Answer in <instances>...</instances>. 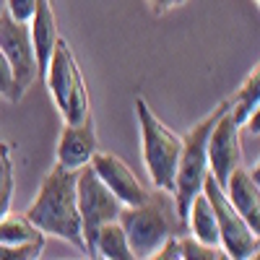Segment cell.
<instances>
[{
    "instance_id": "cell-4",
    "label": "cell",
    "mask_w": 260,
    "mask_h": 260,
    "mask_svg": "<svg viewBox=\"0 0 260 260\" xmlns=\"http://www.w3.org/2000/svg\"><path fill=\"white\" fill-rule=\"evenodd\" d=\"M45 86L52 94V102L57 107V112L62 122H83L91 117L89 110V94H86V83L78 68V60L73 55V47L68 45V39H57L52 57L47 62L45 73Z\"/></svg>"
},
{
    "instance_id": "cell-24",
    "label": "cell",
    "mask_w": 260,
    "mask_h": 260,
    "mask_svg": "<svg viewBox=\"0 0 260 260\" xmlns=\"http://www.w3.org/2000/svg\"><path fill=\"white\" fill-rule=\"evenodd\" d=\"M0 159H3V146H0Z\"/></svg>"
},
{
    "instance_id": "cell-18",
    "label": "cell",
    "mask_w": 260,
    "mask_h": 260,
    "mask_svg": "<svg viewBox=\"0 0 260 260\" xmlns=\"http://www.w3.org/2000/svg\"><path fill=\"white\" fill-rule=\"evenodd\" d=\"M0 96H6L8 102H18L21 96H24V89L18 86L16 76H13V68L8 57L3 55V50H0Z\"/></svg>"
},
{
    "instance_id": "cell-17",
    "label": "cell",
    "mask_w": 260,
    "mask_h": 260,
    "mask_svg": "<svg viewBox=\"0 0 260 260\" xmlns=\"http://www.w3.org/2000/svg\"><path fill=\"white\" fill-rule=\"evenodd\" d=\"M221 257H226L221 247L203 245L187 232L180 234V260H221Z\"/></svg>"
},
{
    "instance_id": "cell-20",
    "label": "cell",
    "mask_w": 260,
    "mask_h": 260,
    "mask_svg": "<svg viewBox=\"0 0 260 260\" xmlns=\"http://www.w3.org/2000/svg\"><path fill=\"white\" fill-rule=\"evenodd\" d=\"M34 8H37V0H8L6 13H8L13 21H24V24H29Z\"/></svg>"
},
{
    "instance_id": "cell-11",
    "label": "cell",
    "mask_w": 260,
    "mask_h": 260,
    "mask_svg": "<svg viewBox=\"0 0 260 260\" xmlns=\"http://www.w3.org/2000/svg\"><path fill=\"white\" fill-rule=\"evenodd\" d=\"M99 151L96 133L91 117L83 122H62L60 138H57V161L65 169H81L91 161V156Z\"/></svg>"
},
{
    "instance_id": "cell-14",
    "label": "cell",
    "mask_w": 260,
    "mask_h": 260,
    "mask_svg": "<svg viewBox=\"0 0 260 260\" xmlns=\"http://www.w3.org/2000/svg\"><path fill=\"white\" fill-rule=\"evenodd\" d=\"M91 257H107V260H130L133 257V250H130L125 229L117 219L107 221L96 229L94 245H91Z\"/></svg>"
},
{
    "instance_id": "cell-1",
    "label": "cell",
    "mask_w": 260,
    "mask_h": 260,
    "mask_svg": "<svg viewBox=\"0 0 260 260\" xmlns=\"http://www.w3.org/2000/svg\"><path fill=\"white\" fill-rule=\"evenodd\" d=\"M26 216L42 234H52L57 240L71 242L86 255L81 216L76 203V169L55 164L47 172V177L42 180L39 192L31 201Z\"/></svg>"
},
{
    "instance_id": "cell-15",
    "label": "cell",
    "mask_w": 260,
    "mask_h": 260,
    "mask_svg": "<svg viewBox=\"0 0 260 260\" xmlns=\"http://www.w3.org/2000/svg\"><path fill=\"white\" fill-rule=\"evenodd\" d=\"M257 107H260V68L255 65V68L247 73L245 83L237 89V94L229 99V112L234 117V122L245 127L247 117L252 112H257Z\"/></svg>"
},
{
    "instance_id": "cell-13",
    "label": "cell",
    "mask_w": 260,
    "mask_h": 260,
    "mask_svg": "<svg viewBox=\"0 0 260 260\" xmlns=\"http://www.w3.org/2000/svg\"><path fill=\"white\" fill-rule=\"evenodd\" d=\"M29 34H31V45H34V57H37V76L45 78L55 42L60 39L52 0H37V8L29 18Z\"/></svg>"
},
{
    "instance_id": "cell-19",
    "label": "cell",
    "mask_w": 260,
    "mask_h": 260,
    "mask_svg": "<svg viewBox=\"0 0 260 260\" xmlns=\"http://www.w3.org/2000/svg\"><path fill=\"white\" fill-rule=\"evenodd\" d=\"M42 250H45V242H26V245L0 242V260H37Z\"/></svg>"
},
{
    "instance_id": "cell-12",
    "label": "cell",
    "mask_w": 260,
    "mask_h": 260,
    "mask_svg": "<svg viewBox=\"0 0 260 260\" xmlns=\"http://www.w3.org/2000/svg\"><path fill=\"white\" fill-rule=\"evenodd\" d=\"M257 172L260 167L255 164L252 169H245L242 164L232 169V175L224 182V192L229 203L242 213V219L260 232V187H257Z\"/></svg>"
},
{
    "instance_id": "cell-23",
    "label": "cell",
    "mask_w": 260,
    "mask_h": 260,
    "mask_svg": "<svg viewBox=\"0 0 260 260\" xmlns=\"http://www.w3.org/2000/svg\"><path fill=\"white\" fill-rule=\"evenodd\" d=\"M180 3H185V0H148V6L154 8V13H164V11L175 8V6H180Z\"/></svg>"
},
{
    "instance_id": "cell-16",
    "label": "cell",
    "mask_w": 260,
    "mask_h": 260,
    "mask_svg": "<svg viewBox=\"0 0 260 260\" xmlns=\"http://www.w3.org/2000/svg\"><path fill=\"white\" fill-rule=\"evenodd\" d=\"M0 242L8 245H26V242H45V234H42L26 213H6L3 221H0Z\"/></svg>"
},
{
    "instance_id": "cell-10",
    "label": "cell",
    "mask_w": 260,
    "mask_h": 260,
    "mask_svg": "<svg viewBox=\"0 0 260 260\" xmlns=\"http://www.w3.org/2000/svg\"><path fill=\"white\" fill-rule=\"evenodd\" d=\"M89 164L96 172V177L107 185V190H110L122 206H138V203L146 201L148 187L138 180V175L117 154H112V151H96Z\"/></svg>"
},
{
    "instance_id": "cell-7",
    "label": "cell",
    "mask_w": 260,
    "mask_h": 260,
    "mask_svg": "<svg viewBox=\"0 0 260 260\" xmlns=\"http://www.w3.org/2000/svg\"><path fill=\"white\" fill-rule=\"evenodd\" d=\"M76 203H78V216H81V232L86 242V255L91 257V245L96 229L107 221H115L120 216L122 203L107 190V185L96 177L91 164L76 169Z\"/></svg>"
},
{
    "instance_id": "cell-21",
    "label": "cell",
    "mask_w": 260,
    "mask_h": 260,
    "mask_svg": "<svg viewBox=\"0 0 260 260\" xmlns=\"http://www.w3.org/2000/svg\"><path fill=\"white\" fill-rule=\"evenodd\" d=\"M8 180H13V161H11V151L3 146V159H0V192L8 185Z\"/></svg>"
},
{
    "instance_id": "cell-3",
    "label": "cell",
    "mask_w": 260,
    "mask_h": 260,
    "mask_svg": "<svg viewBox=\"0 0 260 260\" xmlns=\"http://www.w3.org/2000/svg\"><path fill=\"white\" fill-rule=\"evenodd\" d=\"M136 115H138V127H141V154L143 164L151 177V185L169 190L175 187V172H177V159L182 138L151 112L143 96H136Z\"/></svg>"
},
{
    "instance_id": "cell-5",
    "label": "cell",
    "mask_w": 260,
    "mask_h": 260,
    "mask_svg": "<svg viewBox=\"0 0 260 260\" xmlns=\"http://www.w3.org/2000/svg\"><path fill=\"white\" fill-rule=\"evenodd\" d=\"M226 107H229V102H221L208 117H203L198 125H192L182 136V148H180L177 172H175V187H172V195H175V203H177V211L182 219H187L190 201L203 190V180L208 175V154H206L208 133Z\"/></svg>"
},
{
    "instance_id": "cell-22",
    "label": "cell",
    "mask_w": 260,
    "mask_h": 260,
    "mask_svg": "<svg viewBox=\"0 0 260 260\" xmlns=\"http://www.w3.org/2000/svg\"><path fill=\"white\" fill-rule=\"evenodd\" d=\"M11 201H13V180H8V185L0 192V221H3V216L11 211Z\"/></svg>"
},
{
    "instance_id": "cell-6",
    "label": "cell",
    "mask_w": 260,
    "mask_h": 260,
    "mask_svg": "<svg viewBox=\"0 0 260 260\" xmlns=\"http://www.w3.org/2000/svg\"><path fill=\"white\" fill-rule=\"evenodd\" d=\"M203 192H206V198L213 208L216 226H219V245H221L224 255L232 257V260L257 257V250H260L257 232L242 219V213L229 203L224 187L211 175H206V180H203Z\"/></svg>"
},
{
    "instance_id": "cell-9",
    "label": "cell",
    "mask_w": 260,
    "mask_h": 260,
    "mask_svg": "<svg viewBox=\"0 0 260 260\" xmlns=\"http://www.w3.org/2000/svg\"><path fill=\"white\" fill-rule=\"evenodd\" d=\"M0 50H3V55L8 57L18 86L26 91L37 78V57H34L29 24L13 21L8 13L0 16Z\"/></svg>"
},
{
    "instance_id": "cell-8",
    "label": "cell",
    "mask_w": 260,
    "mask_h": 260,
    "mask_svg": "<svg viewBox=\"0 0 260 260\" xmlns=\"http://www.w3.org/2000/svg\"><path fill=\"white\" fill-rule=\"evenodd\" d=\"M240 125L234 122L229 107L219 115V120L213 122L211 133H208V175L224 187L226 177L232 175L234 167L242 164V141H240Z\"/></svg>"
},
{
    "instance_id": "cell-2",
    "label": "cell",
    "mask_w": 260,
    "mask_h": 260,
    "mask_svg": "<svg viewBox=\"0 0 260 260\" xmlns=\"http://www.w3.org/2000/svg\"><path fill=\"white\" fill-rule=\"evenodd\" d=\"M117 221L133 250V257H154V252L169 240L187 232V224L177 211L175 195L169 190H148L146 201L138 206H122Z\"/></svg>"
}]
</instances>
